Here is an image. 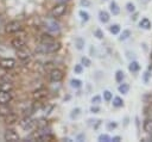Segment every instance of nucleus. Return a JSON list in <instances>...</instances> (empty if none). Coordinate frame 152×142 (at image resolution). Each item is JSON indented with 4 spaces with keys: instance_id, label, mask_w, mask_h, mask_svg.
<instances>
[{
    "instance_id": "1",
    "label": "nucleus",
    "mask_w": 152,
    "mask_h": 142,
    "mask_svg": "<svg viewBox=\"0 0 152 142\" xmlns=\"http://www.w3.org/2000/svg\"><path fill=\"white\" fill-rule=\"evenodd\" d=\"M61 49V44L58 42L51 41V42H42L36 47V54L45 55V54H52Z\"/></svg>"
},
{
    "instance_id": "2",
    "label": "nucleus",
    "mask_w": 152,
    "mask_h": 142,
    "mask_svg": "<svg viewBox=\"0 0 152 142\" xmlns=\"http://www.w3.org/2000/svg\"><path fill=\"white\" fill-rule=\"evenodd\" d=\"M66 12V4H56L51 10L52 18H59Z\"/></svg>"
},
{
    "instance_id": "3",
    "label": "nucleus",
    "mask_w": 152,
    "mask_h": 142,
    "mask_svg": "<svg viewBox=\"0 0 152 142\" xmlns=\"http://www.w3.org/2000/svg\"><path fill=\"white\" fill-rule=\"evenodd\" d=\"M19 124H20V126L24 129V130H31V129H33L34 126H36V121L31 117V116H25L20 122H19Z\"/></svg>"
},
{
    "instance_id": "4",
    "label": "nucleus",
    "mask_w": 152,
    "mask_h": 142,
    "mask_svg": "<svg viewBox=\"0 0 152 142\" xmlns=\"http://www.w3.org/2000/svg\"><path fill=\"white\" fill-rule=\"evenodd\" d=\"M21 30V24L18 20H12L5 26V31L7 33H17Z\"/></svg>"
},
{
    "instance_id": "5",
    "label": "nucleus",
    "mask_w": 152,
    "mask_h": 142,
    "mask_svg": "<svg viewBox=\"0 0 152 142\" xmlns=\"http://www.w3.org/2000/svg\"><path fill=\"white\" fill-rule=\"evenodd\" d=\"M15 66V60L12 57H5L0 60V67L5 70H11Z\"/></svg>"
},
{
    "instance_id": "6",
    "label": "nucleus",
    "mask_w": 152,
    "mask_h": 142,
    "mask_svg": "<svg viewBox=\"0 0 152 142\" xmlns=\"http://www.w3.org/2000/svg\"><path fill=\"white\" fill-rule=\"evenodd\" d=\"M17 55H18L19 60H21L23 62H28L30 58H31V53H30V50L26 47L17 49Z\"/></svg>"
},
{
    "instance_id": "7",
    "label": "nucleus",
    "mask_w": 152,
    "mask_h": 142,
    "mask_svg": "<svg viewBox=\"0 0 152 142\" xmlns=\"http://www.w3.org/2000/svg\"><path fill=\"white\" fill-rule=\"evenodd\" d=\"M49 76H50V80H51L52 82H59V81L63 79L64 74H63V72H62L61 69L53 68V69H51V72H50Z\"/></svg>"
},
{
    "instance_id": "8",
    "label": "nucleus",
    "mask_w": 152,
    "mask_h": 142,
    "mask_svg": "<svg viewBox=\"0 0 152 142\" xmlns=\"http://www.w3.org/2000/svg\"><path fill=\"white\" fill-rule=\"evenodd\" d=\"M45 27H46L50 32H58V31L61 30V26H59V24L55 20V18L46 20V23H45Z\"/></svg>"
},
{
    "instance_id": "9",
    "label": "nucleus",
    "mask_w": 152,
    "mask_h": 142,
    "mask_svg": "<svg viewBox=\"0 0 152 142\" xmlns=\"http://www.w3.org/2000/svg\"><path fill=\"white\" fill-rule=\"evenodd\" d=\"M48 97V91H46V88H38V89H36L34 92H33V99L36 100V101H42V100H44L45 98Z\"/></svg>"
},
{
    "instance_id": "10",
    "label": "nucleus",
    "mask_w": 152,
    "mask_h": 142,
    "mask_svg": "<svg viewBox=\"0 0 152 142\" xmlns=\"http://www.w3.org/2000/svg\"><path fill=\"white\" fill-rule=\"evenodd\" d=\"M4 138H5V141H8V142H17V141H19V135H18V132H15L14 130L8 129V130L5 132Z\"/></svg>"
},
{
    "instance_id": "11",
    "label": "nucleus",
    "mask_w": 152,
    "mask_h": 142,
    "mask_svg": "<svg viewBox=\"0 0 152 142\" xmlns=\"http://www.w3.org/2000/svg\"><path fill=\"white\" fill-rule=\"evenodd\" d=\"M11 44H12L13 48H15V49H20V48L26 47V41H25L24 37H21V36H17L15 38L12 39Z\"/></svg>"
},
{
    "instance_id": "12",
    "label": "nucleus",
    "mask_w": 152,
    "mask_h": 142,
    "mask_svg": "<svg viewBox=\"0 0 152 142\" xmlns=\"http://www.w3.org/2000/svg\"><path fill=\"white\" fill-rule=\"evenodd\" d=\"M11 100H12L11 92H6V91L0 89V104H8Z\"/></svg>"
},
{
    "instance_id": "13",
    "label": "nucleus",
    "mask_w": 152,
    "mask_h": 142,
    "mask_svg": "<svg viewBox=\"0 0 152 142\" xmlns=\"http://www.w3.org/2000/svg\"><path fill=\"white\" fill-rule=\"evenodd\" d=\"M13 88L12 81H7V80H0V89L1 91H6V92H11Z\"/></svg>"
},
{
    "instance_id": "14",
    "label": "nucleus",
    "mask_w": 152,
    "mask_h": 142,
    "mask_svg": "<svg viewBox=\"0 0 152 142\" xmlns=\"http://www.w3.org/2000/svg\"><path fill=\"white\" fill-rule=\"evenodd\" d=\"M142 129L146 134L152 135V118H146L142 124Z\"/></svg>"
},
{
    "instance_id": "15",
    "label": "nucleus",
    "mask_w": 152,
    "mask_h": 142,
    "mask_svg": "<svg viewBox=\"0 0 152 142\" xmlns=\"http://www.w3.org/2000/svg\"><path fill=\"white\" fill-rule=\"evenodd\" d=\"M4 118H5V122H6L7 124H13V123L17 122L18 116H17V113H14V112H10L8 115L4 116Z\"/></svg>"
},
{
    "instance_id": "16",
    "label": "nucleus",
    "mask_w": 152,
    "mask_h": 142,
    "mask_svg": "<svg viewBox=\"0 0 152 142\" xmlns=\"http://www.w3.org/2000/svg\"><path fill=\"white\" fill-rule=\"evenodd\" d=\"M10 112H12L11 107L8 106V104H0V116H6L8 115Z\"/></svg>"
},
{
    "instance_id": "17",
    "label": "nucleus",
    "mask_w": 152,
    "mask_h": 142,
    "mask_svg": "<svg viewBox=\"0 0 152 142\" xmlns=\"http://www.w3.org/2000/svg\"><path fill=\"white\" fill-rule=\"evenodd\" d=\"M139 25H140V27H141V29H145V30L151 29V21H150L147 18H142V19L140 20Z\"/></svg>"
},
{
    "instance_id": "18",
    "label": "nucleus",
    "mask_w": 152,
    "mask_h": 142,
    "mask_svg": "<svg viewBox=\"0 0 152 142\" xmlns=\"http://www.w3.org/2000/svg\"><path fill=\"white\" fill-rule=\"evenodd\" d=\"M99 18H100V21H102V23H108L109 21V14L106 12V11H101L100 13H99Z\"/></svg>"
},
{
    "instance_id": "19",
    "label": "nucleus",
    "mask_w": 152,
    "mask_h": 142,
    "mask_svg": "<svg viewBox=\"0 0 152 142\" xmlns=\"http://www.w3.org/2000/svg\"><path fill=\"white\" fill-rule=\"evenodd\" d=\"M128 69L132 72V73H137L139 69H140V64L137 62V61H132L128 66Z\"/></svg>"
},
{
    "instance_id": "20",
    "label": "nucleus",
    "mask_w": 152,
    "mask_h": 142,
    "mask_svg": "<svg viewBox=\"0 0 152 142\" xmlns=\"http://www.w3.org/2000/svg\"><path fill=\"white\" fill-rule=\"evenodd\" d=\"M110 12L114 14V16H118L120 13V7L118 6V4L115 1H112L110 2Z\"/></svg>"
},
{
    "instance_id": "21",
    "label": "nucleus",
    "mask_w": 152,
    "mask_h": 142,
    "mask_svg": "<svg viewBox=\"0 0 152 142\" xmlns=\"http://www.w3.org/2000/svg\"><path fill=\"white\" fill-rule=\"evenodd\" d=\"M128 91H129V85L128 84H121L119 86V92L120 93L126 94V93H128Z\"/></svg>"
},
{
    "instance_id": "22",
    "label": "nucleus",
    "mask_w": 152,
    "mask_h": 142,
    "mask_svg": "<svg viewBox=\"0 0 152 142\" xmlns=\"http://www.w3.org/2000/svg\"><path fill=\"white\" fill-rule=\"evenodd\" d=\"M113 105H114L115 107H121V106L124 105V100H122L120 97H115V98L113 99Z\"/></svg>"
},
{
    "instance_id": "23",
    "label": "nucleus",
    "mask_w": 152,
    "mask_h": 142,
    "mask_svg": "<svg viewBox=\"0 0 152 142\" xmlns=\"http://www.w3.org/2000/svg\"><path fill=\"white\" fill-rule=\"evenodd\" d=\"M109 31L113 33V35H118L120 32V26L118 24H113L110 27H109Z\"/></svg>"
},
{
    "instance_id": "24",
    "label": "nucleus",
    "mask_w": 152,
    "mask_h": 142,
    "mask_svg": "<svg viewBox=\"0 0 152 142\" xmlns=\"http://www.w3.org/2000/svg\"><path fill=\"white\" fill-rule=\"evenodd\" d=\"M124 78H125V75H124V72H122V70H118V72L115 73V80H116L118 82H122Z\"/></svg>"
},
{
    "instance_id": "25",
    "label": "nucleus",
    "mask_w": 152,
    "mask_h": 142,
    "mask_svg": "<svg viewBox=\"0 0 152 142\" xmlns=\"http://www.w3.org/2000/svg\"><path fill=\"white\" fill-rule=\"evenodd\" d=\"M78 14H80V17H81V19H82L83 21H87V20H89V14H88V12H86V11L81 10V11L78 12Z\"/></svg>"
},
{
    "instance_id": "26",
    "label": "nucleus",
    "mask_w": 152,
    "mask_h": 142,
    "mask_svg": "<svg viewBox=\"0 0 152 142\" xmlns=\"http://www.w3.org/2000/svg\"><path fill=\"white\" fill-rule=\"evenodd\" d=\"M129 36H131V31H129V30H124L122 33H121V36H120V41H125V39H127Z\"/></svg>"
},
{
    "instance_id": "27",
    "label": "nucleus",
    "mask_w": 152,
    "mask_h": 142,
    "mask_svg": "<svg viewBox=\"0 0 152 142\" xmlns=\"http://www.w3.org/2000/svg\"><path fill=\"white\" fill-rule=\"evenodd\" d=\"M76 47H77V49L78 50H81V49H83V45H84V39H82V38H76Z\"/></svg>"
},
{
    "instance_id": "28",
    "label": "nucleus",
    "mask_w": 152,
    "mask_h": 142,
    "mask_svg": "<svg viewBox=\"0 0 152 142\" xmlns=\"http://www.w3.org/2000/svg\"><path fill=\"white\" fill-rule=\"evenodd\" d=\"M81 85H82V81H81V80H78V79H72V80H71V86H72V87L80 88Z\"/></svg>"
},
{
    "instance_id": "29",
    "label": "nucleus",
    "mask_w": 152,
    "mask_h": 142,
    "mask_svg": "<svg viewBox=\"0 0 152 142\" xmlns=\"http://www.w3.org/2000/svg\"><path fill=\"white\" fill-rule=\"evenodd\" d=\"M103 98H104L106 101H110L112 98H113V94H112L109 91H104V92H103Z\"/></svg>"
},
{
    "instance_id": "30",
    "label": "nucleus",
    "mask_w": 152,
    "mask_h": 142,
    "mask_svg": "<svg viewBox=\"0 0 152 142\" xmlns=\"http://www.w3.org/2000/svg\"><path fill=\"white\" fill-rule=\"evenodd\" d=\"M99 141H101V142H109L110 141V137L107 134H102V135L99 136Z\"/></svg>"
},
{
    "instance_id": "31",
    "label": "nucleus",
    "mask_w": 152,
    "mask_h": 142,
    "mask_svg": "<svg viewBox=\"0 0 152 142\" xmlns=\"http://www.w3.org/2000/svg\"><path fill=\"white\" fill-rule=\"evenodd\" d=\"M42 42H51V41H53V38L50 36V35H46V33H44V35H42Z\"/></svg>"
},
{
    "instance_id": "32",
    "label": "nucleus",
    "mask_w": 152,
    "mask_h": 142,
    "mask_svg": "<svg viewBox=\"0 0 152 142\" xmlns=\"http://www.w3.org/2000/svg\"><path fill=\"white\" fill-rule=\"evenodd\" d=\"M81 64H84L86 67H89V66L91 64V62H90V60H89L88 57H84V56H83V57L81 58Z\"/></svg>"
},
{
    "instance_id": "33",
    "label": "nucleus",
    "mask_w": 152,
    "mask_h": 142,
    "mask_svg": "<svg viewBox=\"0 0 152 142\" xmlns=\"http://www.w3.org/2000/svg\"><path fill=\"white\" fill-rule=\"evenodd\" d=\"M126 8H127L128 12H134V11H135V7H134V5H133L132 2H128V4L126 5Z\"/></svg>"
},
{
    "instance_id": "34",
    "label": "nucleus",
    "mask_w": 152,
    "mask_h": 142,
    "mask_svg": "<svg viewBox=\"0 0 152 142\" xmlns=\"http://www.w3.org/2000/svg\"><path fill=\"white\" fill-rule=\"evenodd\" d=\"M74 70H75V73H76V74H81V73H82V70H83L82 64H76V66H75V68H74Z\"/></svg>"
},
{
    "instance_id": "35",
    "label": "nucleus",
    "mask_w": 152,
    "mask_h": 142,
    "mask_svg": "<svg viewBox=\"0 0 152 142\" xmlns=\"http://www.w3.org/2000/svg\"><path fill=\"white\" fill-rule=\"evenodd\" d=\"M91 103L93 104H100L101 103V97L100 95H94L93 99H91Z\"/></svg>"
},
{
    "instance_id": "36",
    "label": "nucleus",
    "mask_w": 152,
    "mask_h": 142,
    "mask_svg": "<svg viewBox=\"0 0 152 142\" xmlns=\"http://www.w3.org/2000/svg\"><path fill=\"white\" fill-rule=\"evenodd\" d=\"M94 35H95V36H96L97 38H100V39H101V38H103V32H102V31H101L100 29H97V30H95V32H94Z\"/></svg>"
},
{
    "instance_id": "37",
    "label": "nucleus",
    "mask_w": 152,
    "mask_h": 142,
    "mask_svg": "<svg viewBox=\"0 0 152 142\" xmlns=\"http://www.w3.org/2000/svg\"><path fill=\"white\" fill-rule=\"evenodd\" d=\"M99 111H100V107H99V106H94V105H93V106L90 107V112H93V113H96V112H99Z\"/></svg>"
},
{
    "instance_id": "38",
    "label": "nucleus",
    "mask_w": 152,
    "mask_h": 142,
    "mask_svg": "<svg viewBox=\"0 0 152 142\" xmlns=\"http://www.w3.org/2000/svg\"><path fill=\"white\" fill-rule=\"evenodd\" d=\"M78 112H80V109H75V110H72V113H71V118H75V117H77Z\"/></svg>"
},
{
    "instance_id": "39",
    "label": "nucleus",
    "mask_w": 152,
    "mask_h": 142,
    "mask_svg": "<svg viewBox=\"0 0 152 142\" xmlns=\"http://www.w3.org/2000/svg\"><path fill=\"white\" fill-rule=\"evenodd\" d=\"M107 128H108L109 130H110V129H115V128H116V123H115V122H114V123H113V122H110V123H108Z\"/></svg>"
},
{
    "instance_id": "40",
    "label": "nucleus",
    "mask_w": 152,
    "mask_h": 142,
    "mask_svg": "<svg viewBox=\"0 0 152 142\" xmlns=\"http://www.w3.org/2000/svg\"><path fill=\"white\" fill-rule=\"evenodd\" d=\"M150 76H151L150 72H146V73H145V75H144V81H145V82H148V79H150Z\"/></svg>"
},
{
    "instance_id": "41",
    "label": "nucleus",
    "mask_w": 152,
    "mask_h": 142,
    "mask_svg": "<svg viewBox=\"0 0 152 142\" xmlns=\"http://www.w3.org/2000/svg\"><path fill=\"white\" fill-rule=\"evenodd\" d=\"M110 141H113V142H119V141H121V137H120V136H114L113 138H110Z\"/></svg>"
},
{
    "instance_id": "42",
    "label": "nucleus",
    "mask_w": 152,
    "mask_h": 142,
    "mask_svg": "<svg viewBox=\"0 0 152 142\" xmlns=\"http://www.w3.org/2000/svg\"><path fill=\"white\" fill-rule=\"evenodd\" d=\"M81 5H84V6H89L90 2L88 0H81Z\"/></svg>"
},
{
    "instance_id": "43",
    "label": "nucleus",
    "mask_w": 152,
    "mask_h": 142,
    "mask_svg": "<svg viewBox=\"0 0 152 142\" xmlns=\"http://www.w3.org/2000/svg\"><path fill=\"white\" fill-rule=\"evenodd\" d=\"M56 1V4H66L69 0H55Z\"/></svg>"
},
{
    "instance_id": "44",
    "label": "nucleus",
    "mask_w": 152,
    "mask_h": 142,
    "mask_svg": "<svg viewBox=\"0 0 152 142\" xmlns=\"http://www.w3.org/2000/svg\"><path fill=\"white\" fill-rule=\"evenodd\" d=\"M1 20H2V17H1V16H0V23H1Z\"/></svg>"
},
{
    "instance_id": "45",
    "label": "nucleus",
    "mask_w": 152,
    "mask_h": 142,
    "mask_svg": "<svg viewBox=\"0 0 152 142\" xmlns=\"http://www.w3.org/2000/svg\"><path fill=\"white\" fill-rule=\"evenodd\" d=\"M151 58H152V51H151Z\"/></svg>"
}]
</instances>
